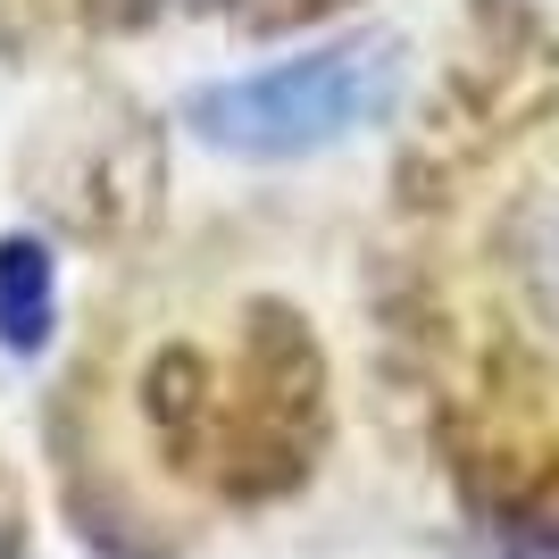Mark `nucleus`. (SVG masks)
Segmentation results:
<instances>
[{"mask_svg":"<svg viewBox=\"0 0 559 559\" xmlns=\"http://www.w3.org/2000/svg\"><path fill=\"white\" fill-rule=\"evenodd\" d=\"M393 84H401V59L384 43H334V50H309V59H284V68L210 84L185 117L217 151L293 159V151L343 142L350 126H376L393 109Z\"/></svg>","mask_w":559,"mask_h":559,"instance_id":"obj_2","label":"nucleus"},{"mask_svg":"<svg viewBox=\"0 0 559 559\" xmlns=\"http://www.w3.org/2000/svg\"><path fill=\"white\" fill-rule=\"evenodd\" d=\"M43 326H50V259L34 242H0V334L43 343Z\"/></svg>","mask_w":559,"mask_h":559,"instance_id":"obj_3","label":"nucleus"},{"mask_svg":"<svg viewBox=\"0 0 559 559\" xmlns=\"http://www.w3.org/2000/svg\"><path fill=\"white\" fill-rule=\"evenodd\" d=\"M451 326L485 418V467L559 510V68L501 117L460 217Z\"/></svg>","mask_w":559,"mask_h":559,"instance_id":"obj_1","label":"nucleus"}]
</instances>
